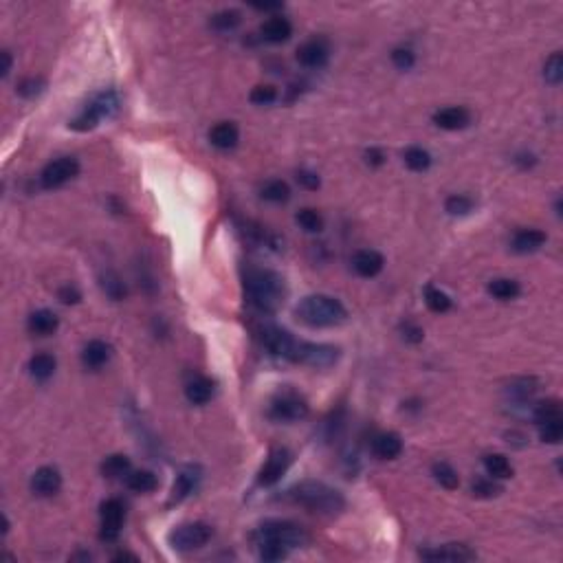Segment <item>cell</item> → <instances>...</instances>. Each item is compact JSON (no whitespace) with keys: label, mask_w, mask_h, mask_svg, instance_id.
<instances>
[{"label":"cell","mask_w":563,"mask_h":563,"mask_svg":"<svg viewBox=\"0 0 563 563\" xmlns=\"http://www.w3.org/2000/svg\"><path fill=\"white\" fill-rule=\"evenodd\" d=\"M535 390H537V387H535V381H530V379H521V381H517V383H513V387L508 392H511L513 396H519V398H528Z\"/></svg>","instance_id":"48"},{"label":"cell","mask_w":563,"mask_h":563,"mask_svg":"<svg viewBox=\"0 0 563 563\" xmlns=\"http://www.w3.org/2000/svg\"><path fill=\"white\" fill-rule=\"evenodd\" d=\"M291 460H293V455L288 449H275L271 455H269V460H266L260 468V473H258V482L262 487H273L277 484V482L282 480V475H284L288 471V466H291Z\"/></svg>","instance_id":"11"},{"label":"cell","mask_w":563,"mask_h":563,"mask_svg":"<svg viewBox=\"0 0 563 563\" xmlns=\"http://www.w3.org/2000/svg\"><path fill=\"white\" fill-rule=\"evenodd\" d=\"M403 158H405V165L411 172H425V170H429V165H432V154H429L427 150H423V147H418V145L407 147Z\"/></svg>","instance_id":"32"},{"label":"cell","mask_w":563,"mask_h":563,"mask_svg":"<svg viewBox=\"0 0 563 563\" xmlns=\"http://www.w3.org/2000/svg\"><path fill=\"white\" fill-rule=\"evenodd\" d=\"M421 557L425 561H473L478 555L464 544H447L436 550H423Z\"/></svg>","instance_id":"17"},{"label":"cell","mask_w":563,"mask_h":563,"mask_svg":"<svg viewBox=\"0 0 563 563\" xmlns=\"http://www.w3.org/2000/svg\"><path fill=\"white\" fill-rule=\"evenodd\" d=\"M86 108L101 122L104 117H113L119 111V97L115 90H101L86 104Z\"/></svg>","instance_id":"22"},{"label":"cell","mask_w":563,"mask_h":563,"mask_svg":"<svg viewBox=\"0 0 563 563\" xmlns=\"http://www.w3.org/2000/svg\"><path fill=\"white\" fill-rule=\"evenodd\" d=\"M99 519H101V539L115 541L119 537L126 519V506L119 500H106L99 506Z\"/></svg>","instance_id":"10"},{"label":"cell","mask_w":563,"mask_h":563,"mask_svg":"<svg viewBox=\"0 0 563 563\" xmlns=\"http://www.w3.org/2000/svg\"><path fill=\"white\" fill-rule=\"evenodd\" d=\"M249 99L253 104H258V106H269V104H273L277 99V90L273 86H269V84H262V86H256L251 90Z\"/></svg>","instance_id":"43"},{"label":"cell","mask_w":563,"mask_h":563,"mask_svg":"<svg viewBox=\"0 0 563 563\" xmlns=\"http://www.w3.org/2000/svg\"><path fill=\"white\" fill-rule=\"evenodd\" d=\"M213 390H216V383H213L211 379L196 377V379H192L190 383L185 385V396L194 405H205V403H209V400H211Z\"/></svg>","instance_id":"24"},{"label":"cell","mask_w":563,"mask_h":563,"mask_svg":"<svg viewBox=\"0 0 563 563\" xmlns=\"http://www.w3.org/2000/svg\"><path fill=\"white\" fill-rule=\"evenodd\" d=\"M432 473H434V478L440 482V487H445V489H449V491L458 489V484H460L458 471H455V468H453L449 462H436V464L432 466Z\"/></svg>","instance_id":"33"},{"label":"cell","mask_w":563,"mask_h":563,"mask_svg":"<svg viewBox=\"0 0 563 563\" xmlns=\"http://www.w3.org/2000/svg\"><path fill=\"white\" fill-rule=\"evenodd\" d=\"M111 359V345L101 341V339H92L84 345V352H82V364L90 370H99L108 364Z\"/></svg>","instance_id":"21"},{"label":"cell","mask_w":563,"mask_h":563,"mask_svg":"<svg viewBox=\"0 0 563 563\" xmlns=\"http://www.w3.org/2000/svg\"><path fill=\"white\" fill-rule=\"evenodd\" d=\"M58 364H56V359H53L51 354L47 352H40L35 357H31L29 361V372H31V377L38 379V381H47L53 377V372H56Z\"/></svg>","instance_id":"28"},{"label":"cell","mask_w":563,"mask_h":563,"mask_svg":"<svg viewBox=\"0 0 563 563\" xmlns=\"http://www.w3.org/2000/svg\"><path fill=\"white\" fill-rule=\"evenodd\" d=\"M262 343L266 350H271L273 354L282 357V359H295V352H297V343L300 339H295L293 334L284 328L277 326H264L262 328Z\"/></svg>","instance_id":"9"},{"label":"cell","mask_w":563,"mask_h":563,"mask_svg":"<svg viewBox=\"0 0 563 563\" xmlns=\"http://www.w3.org/2000/svg\"><path fill=\"white\" fill-rule=\"evenodd\" d=\"M211 535L213 530L209 524H205V521H192V524H183L170 532V546L179 553L198 550V548L209 544Z\"/></svg>","instance_id":"5"},{"label":"cell","mask_w":563,"mask_h":563,"mask_svg":"<svg viewBox=\"0 0 563 563\" xmlns=\"http://www.w3.org/2000/svg\"><path fill=\"white\" fill-rule=\"evenodd\" d=\"M484 468L493 480H506L513 475V464L502 453H489L484 458Z\"/></svg>","instance_id":"27"},{"label":"cell","mask_w":563,"mask_h":563,"mask_svg":"<svg viewBox=\"0 0 563 563\" xmlns=\"http://www.w3.org/2000/svg\"><path fill=\"white\" fill-rule=\"evenodd\" d=\"M253 9H258V11H275V9H282V3H253Z\"/></svg>","instance_id":"52"},{"label":"cell","mask_w":563,"mask_h":563,"mask_svg":"<svg viewBox=\"0 0 563 563\" xmlns=\"http://www.w3.org/2000/svg\"><path fill=\"white\" fill-rule=\"evenodd\" d=\"M58 297H60V302L62 304H79L82 302V293L77 291V286H73V284H66V286H62L60 291H58Z\"/></svg>","instance_id":"47"},{"label":"cell","mask_w":563,"mask_h":563,"mask_svg":"<svg viewBox=\"0 0 563 563\" xmlns=\"http://www.w3.org/2000/svg\"><path fill=\"white\" fill-rule=\"evenodd\" d=\"M385 266V260L379 251L374 249H361L352 258V269L361 277H377Z\"/></svg>","instance_id":"16"},{"label":"cell","mask_w":563,"mask_h":563,"mask_svg":"<svg viewBox=\"0 0 563 563\" xmlns=\"http://www.w3.org/2000/svg\"><path fill=\"white\" fill-rule=\"evenodd\" d=\"M471 491H473L475 498H495V495L502 493V487L493 478H480L473 482Z\"/></svg>","instance_id":"41"},{"label":"cell","mask_w":563,"mask_h":563,"mask_svg":"<svg viewBox=\"0 0 563 563\" xmlns=\"http://www.w3.org/2000/svg\"><path fill=\"white\" fill-rule=\"evenodd\" d=\"M260 559L262 561H279L288 555V548L279 546V544H271V541H260Z\"/></svg>","instance_id":"44"},{"label":"cell","mask_w":563,"mask_h":563,"mask_svg":"<svg viewBox=\"0 0 563 563\" xmlns=\"http://www.w3.org/2000/svg\"><path fill=\"white\" fill-rule=\"evenodd\" d=\"M539 436H541L544 442H548V445H557V442L561 440V436H563V418L550 421V423H541L539 425Z\"/></svg>","instance_id":"42"},{"label":"cell","mask_w":563,"mask_h":563,"mask_svg":"<svg viewBox=\"0 0 563 563\" xmlns=\"http://www.w3.org/2000/svg\"><path fill=\"white\" fill-rule=\"evenodd\" d=\"M11 71V53L3 51V77Z\"/></svg>","instance_id":"53"},{"label":"cell","mask_w":563,"mask_h":563,"mask_svg":"<svg viewBox=\"0 0 563 563\" xmlns=\"http://www.w3.org/2000/svg\"><path fill=\"white\" fill-rule=\"evenodd\" d=\"M113 561H139L137 555H130V553H119L113 557Z\"/></svg>","instance_id":"54"},{"label":"cell","mask_w":563,"mask_h":563,"mask_svg":"<svg viewBox=\"0 0 563 563\" xmlns=\"http://www.w3.org/2000/svg\"><path fill=\"white\" fill-rule=\"evenodd\" d=\"M339 359V348L328 345V343H311L302 341L297 343V352H295L293 364H304L313 368H330L337 364Z\"/></svg>","instance_id":"7"},{"label":"cell","mask_w":563,"mask_h":563,"mask_svg":"<svg viewBox=\"0 0 563 563\" xmlns=\"http://www.w3.org/2000/svg\"><path fill=\"white\" fill-rule=\"evenodd\" d=\"M434 124L442 130H464L468 124H471V113L462 106H447V108H440L438 113H434Z\"/></svg>","instance_id":"15"},{"label":"cell","mask_w":563,"mask_h":563,"mask_svg":"<svg viewBox=\"0 0 563 563\" xmlns=\"http://www.w3.org/2000/svg\"><path fill=\"white\" fill-rule=\"evenodd\" d=\"M101 288H104V293L108 295L111 300H124L126 297V286H124V282L119 279V275L117 273H113V271H106L104 275H101Z\"/></svg>","instance_id":"37"},{"label":"cell","mask_w":563,"mask_h":563,"mask_svg":"<svg viewBox=\"0 0 563 563\" xmlns=\"http://www.w3.org/2000/svg\"><path fill=\"white\" fill-rule=\"evenodd\" d=\"M240 24V13L234 11V9H227V11H218L216 16L211 18V26L218 31H231Z\"/></svg>","instance_id":"40"},{"label":"cell","mask_w":563,"mask_h":563,"mask_svg":"<svg viewBox=\"0 0 563 563\" xmlns=\"http://www.w3.org/2000/svg\"><path fill=\"white\" fill-rule=\"evenodd\" d=\"M288 500L311 508V511H315V513H324V515H337L345 506L343 495L337 489H332V487L324 484V482H317V480H304V482H300V484H295L288 491Z\"/></svg>","instance_id":"3"},{"label":"cell","mask_w":563,"mask_h":563,"mask_svg":"<svg viewBox=\"0 0 563 563\" xmlns=\"http://www.w3.org/2000/svg\"><path fill=\"white\" fill-rule=\"evenodd\" d=\"M260 541H271V544H279L284 548H302L308 544V535L302 526L293 524V521L286 519H269L258 528L256 532V544Z\"/></svg>","instance_id":"4"},{"label":"cell","mask_w":563,"mask_h":563,"mask_svg":"<svg viewBox=\"0 0 563 563\" xmlns=\"http://www.w3.org/2000/svg\"><path fill=\"white\" fill-rule=\"evenodd\" d=\"M245 295L249 304L260 313H275L284 302L286 286L279 273L271 269L249 266L245 271Z\"/></svg>","instance_id":"1"},{"label":"cell","mask_w":563,"mask_h":563,"mask_svg":"<svg viewBox=\"0 0 563 563\" xmlns=\"http://www.w3.org/2000/svg\"><path fill=\"white\" fill-rule=\"evenodd\" d=\"M544 77H546V82L553 84V86H557L563 79V58H561V53H553V56L546 60Z\"/></svg>","instance_id":"38"},{"label":"cell","mask_w":563,"mask_h":563,"mask_svg":"<svg viewBox=\"0 0 563 563\" xmlns=\"http://www.w3.org/2000/svg\"><path fill=\"white\" fill-rule=\"evenodd\" d=\"M62 489V475L56 466H40L31 478V491L40 498H51Z\"/></svg>","instance_id":"14"},{"label":"cell","mask_w":563,"mask_h":563,"mask_svg":"<svg viewBox=\"0 0 563 563\" xmlns=\"http://www.w3.org/2000/svg\"><path fill=\"white\" fill-rule=\"evenodd\" d=\"M295 317L311 328H330L345 321V306L330 295H308L295 306Z\"/></svg>","instance_id":"2"},{"label":"cell","mask_w":563,"mask_h":563,"mask_svg":"<svg viewBox=\"0 0 563 563\" xmlns=\"http://www.w3.org/2000/svg\"><path fill=\"white\" fill-rule=\"evenodd\" d=\"M238 139H240L238 126L231 122H220L209 130V141L211 145H216L218 150H231V147H236Z\"/></svg>","instance_id":"23"},{"label":"cell","mask_w":563,"mask_h":563,"mask_svg":"<svg viewBox=\"0 0 563 563\" xmlns=\"http://www.w3.org/2000/svg\"><path fill=\"white\" fill-rule=\"evenodd\" d=\"M546 243V234L539 229H521L513 236V251L515 253H535L539 251Z\"/></svg>","instance_id":"25"},{"label":"cell","mask_w":563,"mask_h":563,"mask_svg":"<svg viewBox=\"0 0 563 563\" xmlns=\"http://www.w3.org/2000/svg\"><path fill=\"white\" fill-rule=\"evenodd\" d=\"M392 62H394L396 69L407 71V69H411V66H414V53L409 49H394Z\"/></svg>","instance_id":"46"},{"label":"cell","mask_w":563,"mask_h":563,"mask_svg":"<svg viewBox=\"0 0 563 563\" xmlns=\"http://www.w3.org/2000/svg\"><path fill=\"white\" fill-rule=\"evenodd\" d=\"M425 304L432 313H447L451 308V297L447 293H442L440 288L427 286L425 288Z\"/></svg>","instance_id":"34"},{"label":"cell","mask_w":563,"mask_h":563,"mask_svg":"<svg viewBox=\"0 0 563 563\" xmlns=\"http://www.w3.org/2000/svg\"><path fill=\"white\" fill-rule=\"evenodd\" d=\"M372 451L381 460H394V458H398L400 453H403V440H400V436L394 434V432L379 434L377 438L372 440Z\"/></svg>","instance_id":"18"},{"label":"cell","mask_w":563,"mask_h":563,"mask_svg":"<svg viewBox=\"0 0 563 563\" xmlns=\"http://www.w3.org/2000/svg\"><path fill=\"white\" fill-rule=\"evenodd\" d=\"M126 484L130 491H135V493H152L158 489V478L152 473V471H145V468H141V471H132L126 475Z\"/></svg>","instance_id":"26"},{"label":"cell","mask_w":563,"mask_h":563,"mask_svg":"<svg viewBox=\"0 0 563 563\" xmlns=\"http://www.w3.org/2000/svg\"><path fill=\"white\" fill-rule=\"evenodd\" d=\"M445 209L451 213V216H466V213L473 209V200L464 194H453L447 198Z\"/></svg>","instance_id":"39"},{"label":"cell","mask_w":563,"mask_h":563,"mask_svg":"<svg viewBox=\"0 0 563 563\" xmlns=\"http://www.w3.org/2000/svg\"><path fill=\"white\" fill-rule=\"evenodd\" d=\"M297 181H300V185L306 187V190H317V187L321 185L317 174L315 172H308V170H300L297 172Z\"/></svg>","instance_id":"49"},{"label":"cell","mask_w":563,"mask_h":563,"mask_svg":"<svg viewBox=\"0 0 563 563\" xmlns=\"http://www.w3.org/2000/svg\"><path fill=\"white\" fill-rule=\"evenodd\" d=\"M128 471H130V458L128 455H122V453L111 455V458H106L101 464V473L111 480L124 478V475H128Z\"/></svg>","instance_id":"31"},{"label":"cell","mask_w":563,"mask_h":563,"mask_svg":"<svg viewBox=\"0 0 563 563\" xmlns=\"http://www.w3.org/2000/svg\"><path fill=\"white\" fill-rule=\"evenodd\" d=\"M42 88H44V79L42 77H26L18 84L16 90H18V95H22V97H35V95L42 92Z\"/></svg>","instance_id":"45"},{"label":"cell","mask_w":563,"mask_h":563,"mask_svg":"<svg viewBox=\"0 0 563 563\" xmlns=\"http://www.w3.org/2000/svg\"><path fill=\"white\" fill-rule=\"evenodd\" d=\"M532 418H535V423H537V425L563 418L561 416L559 400H544V403H539L537 407H535V411H532Z\"/></svg>","instance_id":"36"},{"label":"cell","mask_w":563,"mask_h":563,"mask_svg":"<svg viewBox=\"0 0 563 563\" xmlns=\"http://www.w3.org/2000/svg\"><path fill=\"white\" fill-rule=\"evenodd\" d=\"M60 326V319L58 315L49 311V308H42V311H35L31 313L29 321H26V328H29L31 334H38V337H49L58 330Z\"/></svg>","instance_id":"20"},{"label":"cell","mask_w":563,"mask_h":563,"mask_svg":"<svg viewBox=\"0 0 563 563\" xmlns=\"http://www.w3.org/2000/svg\"><path fill=\"white\" fill-rule=\"evenodd\" d=\"M297 225L308 234H319L324 229V218H321V213L317 209L306 207V209H300L297 213Z\"/></svg>","instance_id":"35"},{"label":"cell","mask_w":563,"mask_h":563,"mask_svg":"<svg viewBox=\"0 0 563 563\" xmlns=\"http://www.w3.org/2000/svg\"><path fill=\"white\" fill-rule=\"evenodd\" d=\"M403 337L407 339V341H411V343H418V341H423V337H425V332H423V328H418L416 324H411V321H407V324H403Z\"/></svg>","instance_id":"50"},{"label":"cell","mask_w":563,"mask_h":563,"mask_svg":"<svg viewBox=\"0 0 563 563\" xmlns=\"http://www.w3.org/2000/svg\"><path fill=\"white\" fill-rule=\"evenodd\" d=\"M260 33H262V40H266V42L282 44V42H286V40L293 35V24L286 18L273 16V18H269V20H266L260 26Z\"/></svg>","instance_id":"19"},{"label":"cell","mask_w":563,"mask_h":563,"mask_svg":"<svg viewBox=\"0 0 563 563\" xmlns=\"http://www.w3.org/2000/svg\"><path fill=\"white\" fill-rule=\"evenodd\" d=\"M308 416V403L306 398L293 390L279 392L271 400V418L279 423H295L304 421Z\"/></svg>","instance_id":"6"},{"label":"cell","mask_w":563,"mask_h":563,"mask_svg":"<svg viewBox=\"0 0 563 563\" xmlns=\"http://www.w3.org/2000/svg\"><path fill=\"white\" fill-rule=\"evenodd\" d=\"M368 163L370 165H381L383 161H385V156H383V152L381 150H368Z\"/></svg>","instance_id":"51"},{"label":"cell","mask_w":563,"mask_h":563,"mask_svg":"<svg viewBox=\"0 0 563 563\" xmlns=\"http://www.w3.org/2000/svg\"><path fill=\"white\" fill-rule=\"evenodd\" d=\"M77 172H79L77 158H73V156L56 158L42 170V174H40V185H42L44 190H58V187H62L64 183L75 179Z\"/></svg>","instance_id":"8"},{"label":"cell","mask_w":563,"mask_h":563,"mask_svg":"<svg viewBox=\"0 0 563 563\" xmlns=\"http://www.w3.org/2000/svg\"><path fill=\"white\" fill-rule=\"evenodd\" d=\"M489 293L493 295L495 300H500V302H511L515 300L517 295L521 293L519 284L515 279H508V277H498V279H493L491 284H489Z\"/></svg>","instance_id":"30"},{"label":"cell","mask_w":563,"mask_h":563,"mask_svg":"<svg viewBox=\"0 0 563 563\" xmlns=\"http://www.w3.org/2000/svg\"><path fill=\"white\" fill-rule=\"evenodd\" d=\"M200 478H203V471H200V466H196V464H187V466H183V468H181V473L177 475V480H174L170 504H179V502H183L185 498H190V495L198 489Z\"/></svg>","instance_id":"12"},{"label":"cell","mask_w":563,"mask_h":563,"mask_svg":"<svg viewBox=\"0 0 563 563\" xmlns=\"http://www.w3.org/2000/svg\"><path fill=\"white\" fill-rule=\"evenodd\" d=\"M330 47L324 38H313L297 49V62L306 69H319L328 62Z\"/></svg>","instance_id":"13"},{"label":"cell","mask_w":563,"mask_h":563,"mask_svg":"<svg viewBox=\"0 0 563 563\" xmlns=\"http://www.w3.org/2000/svg\"><path fill=\"white\" fill-rule=\"evenodd\" d=\"M260 196L264 200H269V203H286V200L291 198V187L286 181H279V179H273V181H266L262 185V190H260Z\"/></svg>","instance_id":"29"}]
</instances>
